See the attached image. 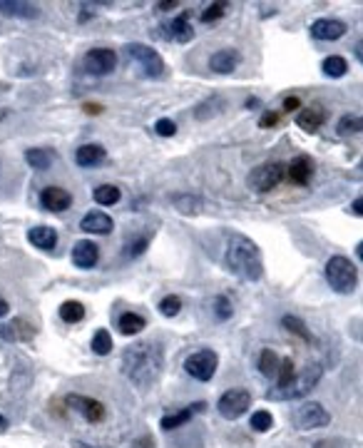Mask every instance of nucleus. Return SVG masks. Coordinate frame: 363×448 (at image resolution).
I'll use <instances>...</instances> for the list:
<instances>
[{"label": "nucleus", "mask_w": 363, "mask_h": 448, "mask_svg": "<svg viewBox=\"0 0 363 448\" xmlns=\"http://www.w3.org/2000/svg\"><path fill=\"white\" fill-rule=\"evenodd\" d=\"M321 364H309L301 374H296L289 384L284 386H274V389L269 391L266 399L269 401H296V399H304L314 391V386L321 381Z\"/></svg>", "instance_id": "nucleus-3"}, {"label": "nucleus", "mask_w": 363, "mask_h": 448, "mask_svg": "<svg viewBox=\"0 0 363 448\" xmlns=\"http://www.w3.org/2000/svg\"><path fill=\"white\" fill-rule=\"evenodd\" d=\"M286 174V164L284 162H266V164H259L257 169H252L249 174V187L254 192H271L274 187L281 185V179Z\"/></svg>", "instance_id": "nucleus-5"}, {"label": "nucleus", "mask_w": 363, "mask_h": 448, "mask_svg": "<svg viewBox=\"0 0 363 448\" xmlns=\"http://www.w3.org/2000/svg\"><path fill=\"white\" fill-rule=\"evenodd\" d=\"M286 172H289V179L294 185H309L311 177H314V172H316V164L309 155H299V157L291 159Z\"/></svg>", "instance_id": "nucleus-19"}, {"label": "nucleus", "mask_w": 363, "mask_h": 448, "mask_svg": "<svg viewBox=\"0 0 363 448\" xmlns=\"http://www.w3.org/2000/svg\"><path fill=\"white\" fill-rule=\"evenodd\" d=\"M40 205L42 210L48 212H65L73 205V195L68 190H63V187H45L40 192Z\"/></svg>", "instance_id": "nucleus-15"}, {"label": "nucleus", "mask_w": 363, "mask_h": 448, "mask_svg": "<svg viewBox=\"0 0 363 448\" xmlns=\"http://www.w3.org/2000/svg\"><path fill=\"white\" fill-rule=\"evenodd\" d=\"M112 227H115V222H112L110 214H105V212H87V214L82 217V222H80V229L87 234H110Z\"/></svg>", "instance_id": "nucleus-20"}, {"label": "nucleus", "mask_w": 363, "mask_h": 448, "mask_svg": "<svg viewBox=\"0 0 363 448\" xmlns=\"http://www.w3.org/2000/svg\"><path fill=\"white\" fill-rule=\"evenodd\" d=\"M211 314H214L216 322H229V319L234 317V304L226 296H214V301H211Z\"/></svg>", "instance_id": "nucleus-34"}, {"label": "nucleus", "mask_w": 363, "mask_h": 448, "mask_svg": "<svg viewBox=\"0 0 363 448\" xmlns=\"http://www.w3.org/2000/svg\"><path fill=\"white\" fill-rule=\"evenodd\" d=\"M58 314L65 324H78L85 319V304L82 301H63L60 309H58Z\"/></svg>", "instance_id": "nucleus-29"}, {"label": "nucleus", "mask_w": 363, "mask_h": 448, "mask_svg": "<svg viewBox=\"0 0 363 448\" xmlns=\"http://www.w3.org/2000/svg\"><path fill=\"white\" fill-rule=\"evenodd\" d=\"M73 448H95V446H90V443H82V441H75Z\"/></svg>", "instance_id": "nucleus-52"}, {"label": "nucleus", "mask_w": 363, "mask_h": 448, "mask_svg": "<svg viewBox=\"0 0 363 448\" xmlns=\"http://www.w3.org/2000/svg\"><path fill=\"white\" fill-rule=\"evenodd\" d=\"M299 105H301V100L296 95H291V97H286L284 100V112H291V110H299Z\"/></svg>", "instance_id": "nucleus-45"}, {"label": "nucleus", "mask_w": 363, "mask_h": 448, "mask_svg": "<svg viewBox=\"0 0 363 448\" xmlns=\"http://www.w3.org/2000/svg\"><path fill=\"white\" fill-rule=\"evenodd\" d=\"M252 428L254 431H259V433H266L269 428H274V416L269 411H254V416H252Z\"/></svg>", "instance_id": "nucleus-39"}, {"label": "nucleus", "mask_w": 363, "mask_h": 448, "mask_svg": "<svg viewBox=\"0 0 363 448\" xmlns=\"http://www.w3.org/2000/svg\"><path fill=\"white\" fill-rule=\"evenodd\" d=\"M0 13L8 18H23V20H32L40 16V8L35 3H25V0H0Z\"/></svg>", "instance_id": "nucleus-21"}, {"label": "nucleus", "mask_w": 363, "mask_h": 448, "mask_svg": "<svg viewBox=\"0 0 363 448\" xmlns=\"http://www.w3.org/2000/svg\"><path fill=\"white\" fill-rule=\"evenodd\" d=\"M154 132L162 135V138H174L177 125H174V120H169V117H162V120H157V125H154Z\"/></svg>", "instance_id": "nucleus-42"}, {"label": "nucleus", "mask_w": 363, "mask_h": 448, "mask_svg": "<svg viewBox=\"0 0 363 448\" xmlns=\"http://www.w3.org/2000/svg\"><path fill=\"white\" fill-rule=\"evenodd\" d=\"M226 267L244 281H259L264 277V262L257 242L247 234H229L226 239Z\"/></svg>", "instance_id": "nucleus-2"}, {"label": "nucleus", "mask_w": 363, "mask_h": 448, "mask_svg": "<svg viewBox=\"0 0 363 448\" xmlns=\"http://www.w3.org/2000/svg\"><path fill=\"white\" fill-rule=\"evenodd\" d=\"M276 122H279V115H276V112H266V115L262 117V122H259V125H262V127H271V125H276Z\"/></svg>", "instance_id": "nucleus-44"}, {"label": "nucleus", "mask_w": 363, "mask_h": 448, "mask_svg": "<svg viewBox=\"0 0 363 448\" xmlns=\"http://www.w3.org/2000/svg\"><path fill=\"white\" fill-rule=\"evenodd\" d=\"M132 448H154V438L152 436H142L132 443Z\"/></svg>", "instance_id": "nucleus-43"}, {"label": "nucleus", "mask_w": 363, "mask_h": 448, "mask_svg": "<svg viewBox=\"0 0 363 448\" xmlns=\"http://www.w3.org/2000/svg\"><path fill=\"white\" fill-rule=\"evenodd\" d=\"M65 404H68L70 411H75L78 416H82L87 423H100L107 413L105 404L97 401V399H92V396L70 394V396H65Z\"/></svg>", "instance_id": "nucleus-9"}, {"label": "nucleus", "mask_w": 363, "mask_h": 448, "mask_svg": "<svg viewBox=\"0 0 363 448\" xmlns=\"http://www.w3.org/2000/svg\"><path fill=\"white\" fill-rule=\"evenodd\" d=\"M321 70L326 78H343V75L348 73V63H346V58H341V55H328V58L321 63Z\"/></svg>", "instance_id": "nucleus-31"}, {"label": "nucleus", "mask_w": 363, "mask_h": 448, "mask_svg": "<svg viewBox=\"0 0 363 448\" xmlns=\"http://www.w3.org/2000/svg\"><path fill=\"white\" fill-rule=\"evenodd\" d=\"M216 366H219V356H216V351H211V349H199V351L190 353L185 361L187 374L197 381H204V384L214 379Z\"/></svg>", "instance_id": "nucleus-6"}, {"label": "nucleus", "mask_w": 363, "mask_h": 448, "mask_svg": "<svg viewBox=\"0 0 363 448\" xmlns=\"http://www.w3.org/2000/svg\"><path fill=\"white\" fill-rule=\"evenodd\" d=\"M314 448H336V446H333V441H328V438H324V441H319Z\"/></svg>", "instance_id": "nucleus-49"}, {"label": "nucleus", "mask_w": 363, "mask_h": 448, "mask_svg": "<svg viewBox=\"0 0 363 448\" xmlns=\"http://www.w3.org/2000/svg\"><path fill=\"white\" fill-rule=\"evenodd\" d=\"M294 423L301 431H314V428L328 426L331 423V413L319 401H309V404H304V406H299L294 411Z\"/></svg>", "instance_id": "nucleus-8"}, {"label": "nucleus", "mask_w": 363, "mask_h": 448, "mask_svg": "<svg viewBox=\"0 0 363 448\" xmlns=\"http://www.w3.org/2000/svg\"><path fill=\"white\" fill-rule=\"evenodd\" d=\"M279 361L281 358L274 353V349H262V353H259V371H262L266 379H274L276 369H279Z\"/></svg>", "instance_id": "nucleus-30"}, {"label": "nucleus", "mask_w": 363, "mask_h": 448, "mask_svg": "<svg viewBox=\"0 0 363 448\" xmlns=\"http://www.w3.org/2000/svg\"><path fill=\"white\" fill-rule=\"evenodd\" d=\"M147 247H149V234H142V237L127 244V257H140V254H144Z\"/></svg>", "instance_id": "nucleus-40"}, {"label": "nucleus", "mask_w": 363, "mask_h": 448, "mask_svg": "<svg viewBox=\"0 0 363 448\" xmlns=\"http://www.w3.org/2000/svg\"><path fill=\"white\" fill-rule=\"evenodd\" d=\"M6 314H8V301L0 299V317H6Z\"/></svg>", "instance_id": "nucleus-51"}, {"label": "nucleus", "mask_w": 363, "mask_h": 448, "mask_svg": "<svg viewBox=\"0 0 363 448\" xmlns=\"http://www.w3.org/2000/svg\"><path fill=\"white\" fill-rule=\"evenodd\" d=\"M338 135L341 138H353V135H361V130H363V120H361V115H343L341 120H338Z\"/></svg>", "instance_id": "nucleus-32"}, {"label": "nucleus", "mask_w": 363, "mask_h": 448, "mask_svg": "<svg viewBox=\"0 0 363 448\" xmlns=\"http://www.w3.org/2000/svg\"><path fill=\"white\" fill-rule=\"evenodd\" d=\"M82 68L87 70L90 75H110L112 70L117 68V53L110 48H92L87 50V55L82 58Z\"/></svg>", "instance_id": "nucleus-11"}, {"label": "nucleus", "mask_w": 363, "mask_h": 448, "mask_svg": "<svg viewBox=\"0 0 363 448\" xmlns=\"http://www.w3.org/2000/svg\"><path fill=\"white\" fill-rule=\"evenodd\" d=\"M207 408L204 401H197V404H190V406H185L182 411L177 413H169V416H164L162 421H159V428L162 431H174V428H182L187 426V423L192 421V418L197 416V413H202Z\"/></svg>", "instance_id": "nucleus-14"}, {"label": "nucleus", "mask_w": 363, "mask_h": 448, "mask_svg": "<svg viewBox=\"0 0 363 448\" xmlns=\"http://www.w3.org/2000/svg\"><path fill=\"white\" fill-rule=\"evenodd\" d=\"M0 337L11 344H20V341H30L35 337V327L25 319H11L0 327Z\"/></svg>", "instance_id": "nucleus-16"}, {"label": "nucleus", "mask_w": 363, "mask_h": 448, "mask_svg": "<svg viewBox=\"0 0 363 448\" xmlns=\"http://www.w3.org/2000/svg\"><path fill=\"white\" fill-rule=\"evenodd\" d=\"M53 152L45 147H32V150H25V162L30 164L32 169H50V164H53Z\"/></svg>", "instance_id": "nucleus-27"}, {"label": "nucleus", "mask_w": 363, "mask_h": 448, "mask_svg": "<svg viewBox=\"0 0 363 448\" xmlns=\"http://www.w3.org/2000/svg\"><path fill=\"white\" fill-rule=\"evenodd\" d=\"M107 157L105 147L102 145H82V147H78V152H75V162L80 164V167H97V164H102Z\"/></svg>", "instance_id": "nucleus-23"}, {"label": "nucleus", "mask_w": 363, "mask_h": 448, "mask_svg": "<svg viewBox=\"0 0 363 448\" xmlns=\"http://www.w3.org/2000/svg\"><path fill=\"white\" fill-rule=\"evenodd\" d=\"M221 110H224V97L211 95V97H207L204 102H199V105L195 107V120L207 122V120H209V117L219 115Z\"/></svg>", "instance_id": "nucleus-25"}, {"label": "nucleus", "mask_w": 363, "mask_h": 448, "mask_svg": "<svg viewBox=\"0 0 363 448\" xmlns=\"http://www.w3.org/2000/svg\"><path fill=\"white\" fill-rule=\"evenodd\" d=\"M92 351L97 353V356H107V353L112 351V337L107 329H97L95 337H92Z\"/></svg>", "instance_id": "nucleus-35"}, {"label": "nucleus", "mask_w": 363, "mask_h": 448, "mask_svg": "<svg viewBox=\"0 0 363 448\" xmlns=\"http://www.w3.org/2000/svg\"><path fill=\"white\" fill-rule=\"evenodd\" d=\"M311 35L324 42L341 40L346 35V23L336 20V18H319V20L311 23Z\"/></svg>", "instance_id": "nucleus-12"}, {"label": "nucleus", "mask_w": 363, "mask_h": 448, "mask_svg": "<svg viewBox=\"0 0 363 448\" xmlns=\"http://www.w3.org/2000/svg\"><path fill=\"white\" fill-rule=\"evenodd\" d=\"M164 366L162 346L154 341H137L125 349L122 356V371L125 376L137 386V389H149L159 379Z\"/></svg>", "instance_id": "nucleus-1"}, {"label": "nucleus", "mask_w": 363, "mask_h": 448, "mask_svg": "<svg viewBox=\"0 0 363 448\" xmlns=\"http://www.w3.org/2000/svg\"><path fill=\"white\" fill-rule=\"evenodd\" d=\"M73 262L80 269H92L100 262V247L95 242H90V239H80L73 247Z\"/></svg>", "instance_id": "nucleus-18"}, {"label": "nucleus", "mask_w": 363, "mask_h": 448, "mask_svg": "<svg viewBox=\"0 0 363 448\" xmlns=\"http://www.w3.org/2000/svg\"><path fill=\"white\" fill-rule=\"evenodd\" d=\"M92 200L102 207H112L122 200V192H120V187H115V185H100L92 190Z\"/></svg>", "instance_id": "nucleus-28"}, {"label": "nucleus", "mask_w": 363, "mask_h": 448, "mask_svg": "<svg viewBox=\"0 0 363 448\" xmlns=\"http://www.w3.org/2000/svg\"><path fill=\"white\" fill-rule=\"evenodd\" d=\"M296 364H294V358H281L279 361V369H276V386H284V384H289L291 379L296 376Z\"/></svg>", "instance_id": "nucleus-37"}, {"label": "nucleus", "mask_w": 363, "mask_h": 448, "mask_svg": "<svg viewBox=\"0 0 363 448\" xmlns=\"http://www.w3.org/2000/svg\"><path fill=\"white\" fill-rule=\"evenodd\" d=\"M127 53H130V58L135 60V63L142 65V70L149 78H162L164 75V60L154 48H149L144 42H130V45H127Z\"/></svg>", "instance_id": "nucleus-10"}, {"label": "nucleus", "mask_w": 363, "mask_h": 448, "mask_svg": "<svg viewBox=\"0 0 363 448\" xmlns=\"http://www.w3.org/2000/svg\"><path fill=\"white\" fill-rule=\"evenodd\" d=\"M172 205L177 207L182 214H197V212L202 210V200L195 195H174Z\"/></svg>", "instance_id": "nucleus-33"}, {"label": "nucleus", "mask_w": 363, "mask_h": 448, "mask_svg": "<svg viewBox=\"0 0 363 448\" xmlns=\"http://www.w3.org/2000/svg\"><path fill=\"white\" fill-rule=\"evenodd\" d=\"M27 242L35 244L37 249L53 252V249L58 247V232H55L53 227H45V224H40V227L27 229Z\"/></svg>", "instance_id": "nucleus-22"}, {"label": "nucleus", "mask_w": 363, "mask_h": 448, "mask_svg": "<svg viewBox=\"0 0 363 448\" xmlns=\"http://www.w3.org/2000/svg\"><path fill=\"white\" fill-rule=\"evenodd\" d=\"M224 11H226L224 3H211V6L207 8L199 18H202V23H214V20H219V18L224 16Z\"/></svg>", "instance_id": "nucleus-41"}, {"label": "nucleus", "mask_w": 363, "mask_h": 448, "mask_svg": "<svg viewBox=\"0 0 363 448\" xmlns=\"http://www.w3.org/2000/svg\"><path fill=\"white\" fill-rule=\"evenodd\" d=\"M328 120V112H326V107L324 105H309V107H304V110H299V115H296V125L301 127V130H306V132H316V130H321L324 127V122Z\"/></svg>", "instance_id": "nucleus-17"}, {"label": "nucleus", "mask_w": 363, "mask_h": 448, "mask_svg": "<svg viewBox=\"0 0 363 448\" xmlns=\"http://www.w3.org/2000/svg\"><path fill=\"white\" fill-rule=\"evenodd\" d=\"M144 317H140V314H135V311H125V314H120V319H117V329H120L125 337H135V334H140L144 329Z\"/></svg>", "instance_id": "nucleus-26"}, {"label": "nucleus", "mask_w": 363, "mask_h": 448, "mask_svg": "<svg viewBox=\"0 0 363 448\" xmlns=\"http://www.w3.org/2000/svg\"><path fill=\"white\" fill-rule=\"evenodd\" d=\"M281 324H284V327H286V332L296 334V337L304 339V341H314V337H311V332H309V329H306V324L301 322L299 317H291V314H289V317L281 319Z\"/></svg>", "instance_id": "nucleus-36"}, {"label": "nucleus", "mask_w": 363, "mask_h": 448, "mask_svg": "<svg viewBox=\"0 0 363 448\" xmlns=\"http://www.w3.org/2000/svg\"><path fill=\"white\" fill-rule=\"evenodd\" d=\"M177 6H179L177 0H164V3H157L159 11H172V8H177Z\"/></svg>", "instance_id": "nucleus-46"}, {"label": "nucleus", "mask_w": 363, "mask_h": 448, "mask_svg": "<svg viewBox=\"0 0 363 448\" xmlns=\"http://www.w3.org/2000/svg\"><path fill=\"white\" fill-rule=\"evenodd\" d=\"M3 431H8V418L0 413V433H3Z\"/></svg>", "instance_id": "nucleus-50"}, {"label": "nucleus", "mask_w": 363, "mask_h": 448, "mask_svg": "<svg viewBox=\"0 0 363 448\" xmlns=\"http://www.w3.org/2000/svg\"><path fill=\"white\" fill-rule=\"evenodd\" d=\"M159 311H162V317H167V319L177 317L179 311H182V299L174 294H167L162 301H159Z\"/></svg>", "instance_id": "nucleus-38"}, {"label": "nucleus", "mask_w": 363, "mask_h": 448, "mask_svg": "<svg viewBox=\"0 0 363 448\" xmlns=\"http://www.w3.org/2000/svg\"><path fill=\"white\" fill-rule=\"evenodd\" d=\"M252 406V394L247 389H229L221 394V399L216 401V411L226 418V421H237Z\"/></svg>", "instance_id": "nucleus-7"}, {"label": "nucleus", "mask_w": 363, "mask_h": 448, "mask_svg": "<svg viewBox=\"0 0 363 448\" xmlns=\"http://www.w3.org/2000/svg\"><path fill=\"white\" fill-rule=\"evenodd\" d=\"M361 205H363V200H361V197H358V200H356V202H353V205H351V212H353V214H356V217H361V214H363Z\"/></svg>", "instance_id": "nucleus-48"}, {"label": "nucleus", "mask_w": 363, "mask_h": 448, "mask_svg": "<svg viewBox=\"0 0 363 448\" xmlns=\"http://www.w3.org/2000/svg\"><path fill=\"white\" fill-rule=\"evenodd\" d=\"M82 110L87 112V115H100V112H102V105H85Z\"/></svg>", "instance_id": "nucleus-47"}, {"label": "nucleus", "mask_w": 363, "mask_h": 448, "mask_svg": "<svg viewBox=\"0 0 363 448\" xmlns=\"http://www.w3.org/2000/svg\"><path fill=\"white\" fill-rule=\"evenodd\" d=\"M326 281L338 294H351V291H356V284H358L356 264L348 257H341V254L331 257L326 262Z\"/></svg>", "instance_id": "nucleus-4"}, {"label": "nucleus", "mask_w": 363, "mask_h": 448, "mask_svg": "<svg viewBox=\"0 0 363 448\" xmlns=\"http://www.w3.org/2000/svg\"><path fill=\"white\" fill-rule=\"evenodd\" d=\"M239 63H242V53L234 48H224V50H216L209 58V70L216 75H229L239 68Z\"/></svg>", "instance_id": "nucleus-13"}, {"label": "nucleus", "mask_w": 363, "mask_h": 448, "mask_svg": "<svg viewBox=\"0 0 363 448\" xmlns=\"http://www.w3.org/2000/svg\"><path fill=\"white\" fill-rule=\"evenodd\" d=\"M169 37H172L174 42H190L195 40V28L190 25V13H182V16H177L172 23H169Z\"/></svg>", "instance_id": "nucleus-24"}]
</instances>
